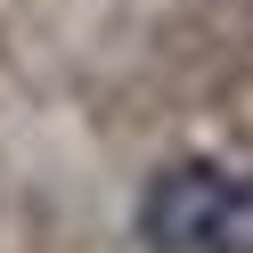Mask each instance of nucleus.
<instances>
[{
  "label": "nucleus",
  "mask_w": 253,
  "mask_h": 253,
  "mask_svg": "<svg viewBox=\"0 0 253 253\" xmlns=\"http://www.w3.org/2000/svg\"><path fill=\"white\" fill-rule=\"evenodd\" d=\"M147 253H253V171L229 164H164L139 188Z\"/></svg>",
  "instance_id": "obj_1"
}]
</instances>
